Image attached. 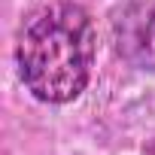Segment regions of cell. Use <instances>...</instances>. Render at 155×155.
Segmentation results:
<instances>
[{
	"mask_svg": "<svg viewBox=\"0 0 155 155\" xmlns=\"http://www.w3.org/2000/svg\"><path fill=\"white\" fill-rule=\"evenodd\" d=\"M18 70L28 91L46 104H67L88 85L94 25L76 3H49L18 37Z\"/></svg>",
	"mask_w": 155,
	"mask_h": 155,
	"instance_id": "6da1fadb",
	"label": "cell"
},
{
	"mask_svg": "<svg viewBox=\"0 0 155 155\" xmlns=\"http://www.w3.org/2000/svg\"><path fill=\"white\" fill-rule=\"evenodd\" d=\"M113 49L137 70H155V3L131 0L110 18Z\"/></svg>",
	"mask_w": 155,
	"mask_h": 155,
	"instance_id": "7a4b0ae2",
	"label": "cell"
}]
</instances>
